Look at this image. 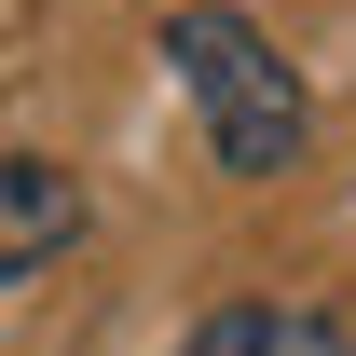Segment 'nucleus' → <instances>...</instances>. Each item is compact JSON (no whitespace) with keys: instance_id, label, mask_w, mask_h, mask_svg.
<instances>
[{"instance_id":"nucleus-1","label":"nucleus","mask_w":356,"mask_h":356,"mask_svg":"<svg viewBox=\"0 0 356 356\" xmlns=\"http://www.w3.org/2000/svg\"><path fill=\"white\" fill-rule=\"evenodd\" d=\"M165 69L178 96L206 110V151H220L233 178H288L315 151V96L302 69L274 55V28H247L233 0H192V14H165Z\"/></svg>"},{"instance_id":"nucleus-3","label":"nucleus","mask_w":356,"mask_h":356,"mask_svg":"<svg viewBox=\"0 0 356 356\" xmlns=\"http://www.w3.org/2000/svg\"><path fill=\"white\" fill-rule=\"evenodd\" d=\"M178 356H343V315L329 302H220V315H192Z\"/></svg>"},{"instance_id":"nucleus-2","label":"nucleus","mask_w":356,"mask_h":356,"mask_svg":"<svg viewBox=\"0 0 356 356\" xmlns=\"http://www.w3.org/2000/svg\"><path fill=\"white\" fill-rule=\"evenodd\" d=\"M83 247V178L55 151H0V288H28Z\"/></svg>"}]
</instances>
